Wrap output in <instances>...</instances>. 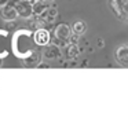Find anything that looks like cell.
I'll list each match as a JSON object with an SVG mask.
<instances>
[{
  "label": "cell",
  "instance_id": "18",
  "mask_svg": "<svg viewBox=\"0 0 128 125\" xmlns=\"http://www.w3.org/2000/svg\"><path fill=\"white\" fill-rule=\"evenodd\" d=\"M0 66H2V59H0Z\"/></svg>",
  "mask_w": 128,
  "mask_h": 125
},
{
  "label": "cell",
  "instance_id": "11",
  "mask_svg": "<svg viewBox=\"0 0 128 125\" xmlns=\"http://www.w3.org/2000/svg\"><path fill=\"white\" fill-rule=\"evenodd\" d=\"M65 54H66V58L68 59H74L76 56L80 54V50H78L77 44H72V43H69V44L66 45Z\"/></svg>",
  "mask_w": 128,
  "mask_h": 125
},
{
  "label": "cell",
  "instance_id": "7",
  "mask_svg": "<svg viewBox=\"0 0 128 125\" xmlns=\"http://www.w3.org/2000/svg\"><path fill=\"white\" fill-rule=\"evenodd\" d=\"M22 62H24V66H26V67H37L42 63V54L39 51H30L24 58Z\"/></svg>",
  "mask_w": 128,
  "mask_h": 125
},
{
  "label": "cell",
  "instance_id": "14",
  "mask_svg": "<svg viewBox=\"0 0 128 125\" xmlns=\"http://www.w3.org/2000/svg\"><path fill=\"white\" fill-rule=\"evenodd\" d=\"M20 1H21V0H8V3H7V4H10V6H14V7H15V4L20 3Z\"/></svg>",
  "mask_w": 128,
  "mask_h": 125
},
{
  "label": "cell",
  "instance_id": "12",
  "mask_svg": "<svg viewBox=\"0 0 128 125\" xmlns=\"http://www.w3.org/2000/svg\"><path fill=\"white\" fill-rule=\"evenodd\" d=\"M56 14H58V10H56L55 7H50V10H48V15L52 17V18H55Z\"/></svg>",
  "mask_w": 128,
  "mask_h": 125
},
{
  "label": "cell",
  "instance_id": "15",
  "mask_svg": "<svg viewBox=\"0 0 128 125\" xmlns=\"http://www.w3.org/2000/svg\"><path fill=\"white\" fill-rule=\"evenodd\" d=\"M42 67H50V65L48 63H40L39 66H37V69H42Z\"/></svg>",
  "mask_w": 128,
  "mask_h": 125
},
{
  "label": "cell",
  "instance_id": "17",
  "mask_svg": "<svg viewBox=\"0 0 128 125\" xmlns=\"http://www.w3.org/2000/svg\"><path fill=\"white\" fill-rule=\"evenodd\" d=\"M44 1H47V3H52L54 0H44Z\"/></svg>",
  "mask_w": 128,
  "mask_h": 125
},
{
  "label": "cell",
  "instance_id": "13",
  "mask_svg": "<svg viewBox=\"0 0 128 125\" xmlns=\"http://www.w3.org/2000/svg\"><path fill=\"white\" fill-rule=\"evenodd\" d=\"M77 36H78V34H76V33H74V36L70 37V41H69V43H72V44H77V41H78Z\"/></svg>",
  "mask_w": 128,
  "mask_h": 125
},
{
  "label": "cell",
  "instance_id": "10",
  "mask_svg": "<svg viewBox=\"0 0 128 125\" xmlns=\"http://www.w3.org/2000/svg\"><path fill=\"white\" fill-rule=\"evenodd\" d=\"M72 30H73V33L81 36V34H84L87 32V23L84 22V21H81V19L74 21V22L72 23Z\"/></svg>",
  "mask_w": 128,
  "mask_h": 125
},
{
  "label": "cell",
  "instance_id": "9",
  "mask_svg": "<svg viewBox=\"0 0 128 125\" xmlns=\"http://www.w3.org/2000/svg\"><path fill=\"white\" fill-rule=\"evenodd\" d=\"M48 10H50V3L44 0H37L36 3H33V17H43L48 12Z\"/></svg>",
  "mask_w": 128,
  "mask_h": 125
},
{
  "label": "cell",
  "instance_id": "3",
  "mask_svg": "<svg viewBox=\"0 0 128 125\" xmlns=\"http://www.w3.org/2000/svg\"><path fill=\"white\" fill-rule=\"evenodd\" d=\"M15 8L21 18L28 19V18L33 17V3L30 0H21L20 3L15 4Z\"/></svg>",
  "mask_w": 128,
  "mask_h": 125
},
{
  "label": "cell",
  "instance_id": "1",
  "mask_svg": "<svg viewBox=\"0 0 128 125\" xmlns=\"http://www.w3.org/2000/svg\"><path fill=\"white\" fill-rule=\"evenodd\" d=\"M112 12L121 21H128V0H109Z\"/></svg>",
  "mask_w": 128,
  "mask_h": 125
},
{
  "label": "cell",
  "instance_id": "4",
  "mask_svg": "<svg viewBox=\"0 0 128 125\" xmlns=\"http://www.w3.org/2000/svg\"><path fill=\"white\" fill-rule=\"evenodd\" d=\"M114 59L121 67H128V45L121 44L114 51Z\"/></svg>",
  "mask_w": 128,
  "mask_h": 125
},
{
  "label": "cell",
  "instance_id": "8",
  "mask_svg": "<svg viewBox=\"0 0 128 125\" xmlns=\"http://www.w3.org/2000/svg\"><path fill=\"white\" fill-rule=\"evenodd\" d=\"M43 56L47 61H56V59H59V56H61V48H59V45L51 44V43L48 45H46Z\"/></svg>",
  "mask_w": 128,
  "mask_h": 125
},
{
  "label": "cell",
  "instance_id": "2",
  "mask_svg": "<svg viewBox=\"0 0 128 125\" xmlns=\"http://www.w3.org/2000/svg\"><path fill=\"white\" fill-rule=\"evenodd\" d=\"M72 26L66 23H59L55 26V39L59 45H68L72 37Z\"/></svg>",
  "mask_w": 128,
  "mask_h": 125
},
{
  "label": "cell",
  "instance_id": "5",
  "mask_svg": "<svg viewBox=\"0 0 128 125\" xmlns=\"http://www.w3.org/2000/svg\"><path fill=\"white\" fill-rule=\"evenodd\" d=\"M33 41H34V44L43 45V47L48 45L51 43V34L48 32V29H44V28L37 29L33 34Z\"/></svg>",
  "mask_w": 128,
  "mask_h": 125
},
{
  "label": "cell",
  "instance_id": "16",
  "mask_svg": "<svg viewBox=\"0 0 128 125\" xmlns=\"http://www.w3.org/2000/svg\"><path fill=\"white\" fill-rule=\"evenodd\" d=\"M7 3H8V0H0V7H3V6H6Z\"/></svg>",
  "mask_w": 128,
  "mask_h": 125
},
{
  "label": "cell",
  "instance_id": "6",
  "mask_svg": "<svg viewBox=\"0 0 128 125\" xmlns=\"http://www.w3.org/2000/svg\"><path fill=\"white\" fill-rule=\"evenodd\" d=\"M0 17L6 22H11V21H15V18L20 17V15H18V11L14 6L6 4V6L0 7Z\"/></svg>",
  "mask_w": 128,
  "mask_h": 125
}]
</instances>
